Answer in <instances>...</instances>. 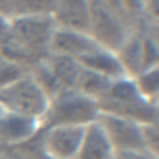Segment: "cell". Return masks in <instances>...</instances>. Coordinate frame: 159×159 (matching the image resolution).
<instances>
[{
  "mask_svg": "<svg viewBox=\"0 0 159 159\" xmlns=\"http://www.w3.org/2000/svg\"><path fill=\"white\" fill-rule=\"evenodd\" d=\"M110 81L112 80L105 78V76H101L98 72H92L89 69L80 67L72 89L76 92H80V94H83V96H87V98L94 99V101H99L107 94V90L110 87Z\"/></svg>",
  "mask_w": 159,
  "mask_h": 159,
  "instance_id": "4fadbf2b",
  "label": "cell"
},
{
  "mask_svg": "<svg viewBox=\"0 0 159 159\" xmlns=\"http://www.w3.org/2000/svg\"><path fill=\"white\" fill-rule=\"evenodd\" d=\"M116 152L110 145L109 138L105 134L103 127L98 123V119L94 123H90L85 127L83 139L78 148V154L74 159H114Z\"/></svg>",
  "mask_w": 159,
  "mask_h": 159,
  "instance_id": "30bf717a",
  "label": "cell"
},
{
  "mask_svg": "<svg viewBox=\"0 0 159 159\" xmlns=\"http://www.w3.org/2000/svg\"><path fill=\"white\" fill-rule=\"evenodd\" d=\"M98 123L103 127L107 138L116 154L119 152H143V141H141V125L129 121V119L101 114L98 116Z\"/></svg>",
  "mask_w": 159,
  "mask_h": 159,
  "instance_id": "8992f818",
  "label": "cell"
},
{
  "mask_svg": "<svg viewBox=\"0 0 159 159\" xmlns=\"http://www.w3.org/2000/svg\"><path fill=\"white\" fill-rule=\"evenodd\" d=\"M76 61H78L80 67L89 69L92 72H98V74H101V76H105L109 80L127 78L123 69H121V65H119V60L116 56V52L107 51L103 47H94L87 54L78 58Z\"/></svg>",
  "mask_w": 159,
  "mask_h": 159,
  "instance_id": "8fae6325",
  "label": "cell"
},
{
  "mask_svg": "<svg viewBox=\"0 0 159 159\" xmlns=\"http://www.w3.org/2000/svg\"><path fill=\"white\" fill-rule=\"evenodd\" d=\"M2 114H4V110H2V109H0V118H2Z\"/></svg>",
  "mask_w": 159,
  "mask_h": 159,
  "instance_id": "d6986e66",
  "label": "cell"
},
{
  "mask_svg": "<svg viewBox=\"0 0 159 159\" xmlns=\"http://www.w3.org/2000/svg\"><path fill=\"white\" fill-rule=\"evenodd\" d=\"M114 159H157V156H152L148 152H119Z\"/></svg>",
  "mask_w": 159,
  "mask_h": 159,
  "instance_id": "e0dca14e",
  "label": "cell"
},
{
  "mask_svg": "<svg viewBox=\"0 0 159 159\" xmlns=\"http://www.w3.org/2000/svg\"><path fill=\"white\" fill-rule=\"evenodd\" d=\"M54 27L51 15H24L9 20V38L36 63L47 54Z\"/></svg>",
  "mask_w": 159,
  "mask_h": 159,
  "instance_id": "277c9868",
  "label": "cell"
},
{
  "mask_svg": "<svg viewBox=\"0 0 159 159\" xmlns=\"http://www.w3.org/2000/svg\"><path fill=\"white\" fill-rule=\"evenodd\" d=\"M9 38V20L0 16V45Z\"/></svg>",
  "mask_w": 159,
  "mask_h": 159,
  "instance_id": "ac0fdd59",
  "label": "cell"
},
{
  "mask_svg": "<svg viewBox=\"0 0 159 159\" xmlns=\"http://www.w3.org/2000/svg\"><path fill=\"white\" fill-rule=\"evenodd\" d=\"M141 141H143V148L152 156H159L157 152V143H159V129L157 123H148V125H141Z\"/></svg>",
  "mask_w": 159,
  "mask_h": 159,
  "instance_id": "2e32d148",
  "label": "cell"
},
{
  "mask_svg": "<svg viewBox=\"0 0 159 159\" xmlns=\"http://www.w3.org/2000/svg\"><path fill=\"white\" fill-rule=\"evenodd\" d=\"M52 22L60 29L76 33L89 31V0H60L52 7Z\"/></svg>",
  "mask_w": 159,
  "mask_h": 159,
  "instance_id": "9c48e42d",
  "label": "cell"
},
{
  "mask_svg": "<svg viewBox=\"0 0 159 159\" xmlns=\"http://www.w3.org/2000/svg\"><path fill=\"white\" fill-rule=\"evenodd\" d=\"M43 63L47 65L49 72L54 76V80L60 83L61 89H72L74 80L78 76L80 65L76 60L65 58V56H56V54H45Z\"/></svg>",
  "mask_w": 159,
  "mask_h": 159,
  "instance_id": "5bb4252c",
  "label": "cell"
},
{
  "mask_svg": "<svg viewBox=\"0 0 159 159\" xmlns=\"http://www.w3.org/2000/svg\"><path fill=\"white\" fill-rule=\"evenodd\" d=\"M49 105L47 96L42 92L29 70L15 80L13 83L0 89V109L7 114H16L24 118L42 121Z\"/></svg>",
  "mask_w": 159,
  "mask_h": 159,
  "instance_id": "3957f363",
  "label": "cell"
},
{
  "mask_svg": "<svg viewBox=\"0 0 159 159\" xmlns=\"http://www.w3.org/2000/svg\"><path fill=\"white\" fill-rule=\"evenodd\" d=\"M119 65L127 78H136L143 70V58H141V31H132L123 45L116 51Z\"/></svg>",
  "mask_w": 159,
  "mask_h": 159,
  "instance_id": "7c38bea8",
  "label": "cell"
},
{
  "mask_svg": "<svg viewBox=\"0 0 159 159\" xmlns=\"http://www.w3.org/2000/svg\"><path fill=\"white\" fill-rule=\"evenodd\" d=\"M132 25L127 20L121 2H89V34L92 42L107 51H116L123 45L132 33Z\"/></svg>",
  "mask_w": 159,
  "mask_h": 159,
  "instance_id": "6da1fadb",
  "label": "cell"
},
{
  "mask_svg": "<svg viewBox=\"0 0 159 159\" xmlns=\"http://www.w3.org/2000/svg\"><path fill=\"white\" fill-rule=\"evenodd\" d=\"M94 47H98V45L92 42V38L87 33H76V31L54 27L49 40L47 52L49 54H56V56L78 60L83 54H87L89 51H92Z\"/></svg>",
  "mask_w": 159,
  "mask_h": 159,
  "instance_id": "ba28073f",
  "label": "cell"
},
{
  "mask_svg": "<svg viewBox=\"0 0 159 159\" xmlns=\"http://www.w3.org/2000/svg\"><path fill=\"white\" fill-rule=\"evenodd\" d=\"M42 121L4 112L0 118V148L24 147L42 132Z\"/></svg>",
  "mask_w": 159,
  "mask_h": 159,
  "instance_id": "52a82bcc",
  "label": "cell"
},
{
  "mask_svg": "<svg viewBox=\"0 0 159 159\" xmlns=\"http://www.w3.org/2000/svg\"><path fill=\"white\" fill-rule=\"evenodd\" d=\"M134 80V85L138 89L139 96L152 105H157V94H159V67L141 70Z\"/></svg>",
  "mask_w": 159,
  "mask_h": 159,
  "instance_id": "9a60e30c",
  "label": "cell"
},
{
  "mask_svg": "<svg viewBox=\"0 0 159 159\" xmlns=\"http://www.w3.org/2000/svg\"><path fill=\"white\" fill-rule=\"evenodd\" d=\"M85 127L56 125L42 129L40 154L45 159H74L83 139Z\"/></svg>",
  "mask_w": 159,
  "mask_h": 159,
  "instance_id": "5b68a950",
  "label": "cell"
},
{
  "mask_svg": "<svg viewBox=\"0 0 159 159\" xmlns=\"http://www.w3.org/2000/svg\"><path fill=\"white\" fill-rule=\"evenodd\" d=\"M98 116V101L80 94L74 89H63L49 101L45 116L42 119V127L43 129L56 127V125L87 127L94 123Z\"/></svg>",
  "mask_w": 159,
  "mask_h": 159,
  "instance_id": "7a4b0ae2",
  "label": "cell"
}]
</instances>
